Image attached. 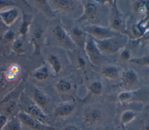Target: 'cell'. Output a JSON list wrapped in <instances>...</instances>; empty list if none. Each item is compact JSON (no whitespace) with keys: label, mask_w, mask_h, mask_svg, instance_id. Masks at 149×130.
<instances>
[{"label":"cell","mask_w":149,"mask_h":130,"mask_svg":"<svg viewBox=\"0 0 149 130\" xmlns=\"http://www.w3.org/2000/svg\"><path fill=\"white\" fill-rule=\"evenodd\" d=\"M83 13L77 22H86V24L100 25L104 14V4L107 1L82 0Z\"/></svg>","instance_id":"1"},{"label":"cell","mask_w":149,"mask_h":130,"mask_svg":"<svg viewBox=\"0 0 149 130\" xmlns=\"http://www.w3.org/2000/svg\"><path fill=\"white\" fill-rule=\"evenodd\" d=\"M94 40L102 55H113L126 47L129 37L126 34H119L104 40Z\"/></svg>","instance_id":"2"},{"label":"cell","mask_w":149,"mask_h":130,"mask_svg":"<svg viewBox=\"0 0 149 130\" xmlns=\"http://www.w3.org/2000/svg\"><path fill=\"white\" fill-rule=\"evenodd\" d=\"M48 2L54 12L68 14L76 20L82 15L83 8L81 1L52 0L48 1Z\"/></svg>","instance_id":"3"},{"label":"cell","mask_w":149,"mask_h":130,"mask_svg":"<svg viewBox=\"0 0 149 130\" xmlns=\"http://www.w3.org/2000/svg\"><path fill=\"white\" fill-rule=\"evenodd\" d=\"M116 1H109L110 7L108 15V27L112 30L120 34H125L127 29L126 19L118 9Z\"/></svg>","instance_id":"4"},{"label":"cell","mask_w":149,"mask_h":130,"mask_svg":"<svg viewBox=\"0 0 149 130\" xmlns=\"http://www.w3.org/2000/svg\"><path fill=\"white\" fill-rule=\"evenodd\" d=\"M20 106L22 107V111L37 119L42 124L48 125L47 115L31 98L24 95L20 96Z\"/></svg>","instance_id":"5"},{"label":"cell","mask_w":149,"mask_h":130,"mask_svg":"<svg viewBox=\"0 0 149 130\" xmlns=\"http://www.w3.org/2000/svg\"><path fill=\"white\" fill-rule=\"evenodd\" d=\"M63 27L76 46L79 49L84 50L87 34L84 31L83 27L79 25V23H70Z\"/></svg>","instance_id":"6"},{"label":"cell","mask_w":149,"mask_h":130,"mask_svg":"<svg viewBox=\"0 0 149 130\" xmlns=\"http://www.w3.org/2000/svg\"><path fill=\"white\" fill-rule=\"evenodd\" d=\"M51 35L54 41L58 46L68 51H72L77 48L70 38L63 26L61 24H56L52 28Z\"/></svg>","instance_id":"7"},{"label":"cell","mask_w":149,"mask_h":130,"mask_svg":"<svg viewBox=\"0 0 149 130\" xmlns=\"http://www.w3.org/2000/svg\"><path fill=\"white\" fill-rule=\"evenodd\" d=\"M83 28L86 32L95 40H104L120 34L112 30L108 26L86 24Z\"/></svg>","instance_id":"8"},{"label":"cell","mask_w":149,"mask_h":130,"mask_svg":"<svg viewBox=\"0 0 149 130\" xmlns=\"http://www.w3.org/2000/svg\"><path fill=\"white\" fill-rule=\"evenodd\" d=\"M84 52L88 60L93 66H98L102 63V54L98 48L94 39L88 34Z\"/></svg>","instance_id":"9"},{"label":"cell","mask_w":149,"mask_h":130,"mask_svg":"<svg viewBox=\"0 0 149 130\" xmlns=\"http://www.w3.org/2000/svg\"><path fill=\"white\" fill-rule=\"evenodd\" d=\"M149 93L144 89L125 90L120 92L117 96V99L120 103H127L133 102H142Z\"/></svg>","instance_id":"10"},{"label":"cell","mask_w":149,"mask_h":130,"mask_svg":"<svg viewBox=\"0 0 149 130\" xmlns=\"http://www.w3.org/2000/svg\"><path fill=\"white\" fill-rule=\"evenodd\" d=\"M17 117L21 122L22 125H24L31 130H54L53 127L42 124L37 119L22 111L17 113Z\"/></svg>","instance_id":"11"},{"label":"cell","mask_w":149,"mask_h":130,"mask_svg":"<svg viewBox=\"0 0 149 130\" xmlns=\"http://www.w3.org/2000/svg\"><path fill=\"white\" fill-rule=\"evenodd\" d=\"M105 115L103 111L95 107L87 108L83 114V120L89 126H97L104 120Z\"/></svg>","instance_id":"12"},{"label":"cell","mask_w":149,"mask_h":130,"mask_svg":"<svg viewBox=\"0 0 149 130\" xmlns=\"http://www.w3.org/2000/svg\"><path fill=\"white\" fill-rule=\"evenodd\" d=\"M120 78L123 85L129 88H134L139 81L137 73L132 68H126L122 71Z\"/></svg>","instance_id":"13"},{"label":"cell","mask_w":149,"mask_h":130,"mask_svg":"<svg viewBox=\"0 0 149 130\" xmlns=\"http://www.w3.org/2000/svg\"><path fill=\"white\" fill-rule=\"evenodd\" d=\"M121 68L115 64H108L103 66L100 70L101 75L110 81L116 80L120 77Z\"/></svg>","instance_id":"14"},{"label":"cell","mask_w":149,"mask_h":130,"mask_svg":"<svg viewBox=\"0 0 149 130\" xmlns=\"http://www.w3.org/2000/svg\"><path fill=\"white\" fill-rule=\"evenodd\" d=\"M76 105L73 103L65 102L57 106L54 110V115L57 118L70 116L74 111Z\"/></svg>","instance_id":"15"},{"label":"cell","mask_w":149,"mask_h":130,"mask_svg":"<svg viewBox=\"0 0 149 130\" xmlns=\"http://www.w3.org/2000/svg\"><path fill=\"white\" fill-rule=\"evenodd\" d=\"M19 16V12L15 7L0 11V17L4 24L8 27L12 25L17 20Z\"/></svg>","instance_id":"16"},{"label":"cell","mask_w":149,"mask_h":130,"mask_svg":"<svg viewBox=\"0 0 149 130\" xmlns=\"http://www.w3.org/2000/svg\"><path fill=\"white\" fill-rule=\"evenodd\" d=\"M44 32L41 27H38L34 30L30 37V42L34 46V51L35 53H39L44 42Z\"/></svg>","instance_id":"17"},{"label":"cell","mask_w":149,"mask_h":130,"mask_svg":"<svg viewBox=\"0 0 149 130\" xmlns=\"http://www.w3.org/2000/svg\"><path fill=\"white\" fill-rule=\"evenodd\" d=\"M33 101L43 110L49 103V98L47 94L38 88H34L33 93Z\"/></svg>","instance_id":"18"},{"label":"cell","mask_w":149,"mask_h":130,"mask_svg":"<svg viewBox=\"0 0 149 130\" xmlns=\"http://www.w3.org/2000/svg\"><path fill=\"white\" fill-rule=\"evenodd\" d=\"M55 89L59 94L67 95L73 91V84L69 79L61 78L56 82Z\"/></svg>","instance_id":"19"},{"label":"cell","mask_w":149,"mask_h":130,"mask_svg":"<svg viewBox=\"0 0 149 130\" xmlns=\"http://www.w3.org/2000/svg\"><path fill=\"white\" fill-rule=\"evenodd\" d=\"M32 15L28 13H23L22 21L20 22V24L19 28V34L20 37L23 38L26 36L29 31V27L32 22Z\"/></svg>","instance_id":"20"},{"label":"cell","mask_w":149,"mask_h":130,"mask_svg":"<svg viewBox=\"0 0 149 130\" xmlns=\"http://www.w3.org/2000/svg\"><path fill=\"white\" fill-rule=\"evenodd\" d=\"M104 85L100 80H93L87 85V89L89 93L94 96H101L104 91Z\"/></svg>","instance_id":"21"},{"label":"cell","mask_w":149,"mask_h":130,"mask_svg":"<svg viewBox=\"0 0 149 130\" xmlns=\"http://www.w3.org/2000/svg\"><path fill=\"white\" fill-rule=\"evenodd\" d=\"M47 61L55 75H58L62 70V64L59 57L55 54H49Z\"/></svg>","instance_id":"22"},{"label":"cell","mask_w":149,"mask_h":130,"mask_svg":"<svg viewBox=\"0 0 149 130\" xmlns=\"http://www.w3.org/2000/svg\"><path fill=\"white\" fill-rule=\"evenodd\" d=\"M71 52L73 53L72 50ZM73 63L74 67L79 70L83 72L85 71L87 62L84 56L79 52L73 53Z\"/></svg>","instance_id":"23"},{"label":"cell","mask_w":149,"mask_h":130,"mask_svg":"<svg viewBox=\"0 0 149 130\" xmlns=\"http://www.w3.org/2000/svg\"><path fill=\"white\" fill-rule=\"evenodd\" d=\"M138 113L132 110H126L122 112L120 117V123L122 126H125L133 121L137 116Z\"/></svg>","instance_id":"24"},{"label":"cell","mask_w":149,"mask_h":130,"mask_svg":"<svg viewBox=\"0 0 149 130\" xmlns=\"http://www.w3.org/2000/svg\"><path fill=\"white\" fill-rule=\"evenodd\" d=\"M32 76L34 78L38 81L45 80L49 76V71L48 67L45 65L38 67L33 72Z\"/></svg>","instance_id":"25"},{"label":"cell","mask_w":149,"mask_h":130,"mask_svg":"<svg viewBox=\"0 0 149 130\" xmlns=\"http://www.w3.org/2000/svg\"><path fill=\"white\" fill-rule=\"evenodd\" d=\"M2 130H22V123L17 116L8 120Z\"/></svg>","instance_id":"26"},{"label":"cell","mask_w":149,"mask_h":130,"mask_svg":"<svg viewBox=\"0 0 149 130\" xmlns=\"http://www.w3.org/2000/svg\"><path fill=\"white\" fill-rule=\"evenodd\" d=\"M12 50L18 55H23L24 53L25 50L24 49V42L22 37L19 36L15 39V40L12 42Z\"/></svg>","instance_id":"27"},{"label":"cell","mask_w":149,"mask_h":130,"mask_svg":"<svg viewBox=\"0 0 149 130\" xmlns=\"http://www.w3.org/2000/svg\"><path fill=\"white\" fill-rule=\"evenodd\" d=\"M118 53L119 59L122 63H129V61L133 58L131 51L126 47L120 50Z\"/></svg>","instance_id":"28"},{"label":"cell","mask_w":149,"mask_h":130,"mask_svg":"<svg viewBox=\"0 0 149 130\" xmlns=\"http://www.w3.org/2000/svg\"><path fill=\"white\" fill-rule=\"evenodd\" d=\"M130 63L141 66H147L149 67V57L143 56L141 57H133L130 61Z\"/></svg>","instance_id":"29"},{"label":"cell","mask_w":149,"mask_h":130,"mask_svg":"<svg viewBox=\"0 0 149 130\" xmlns=\"http://www.w3.org/2000/svg\"><path fill=\"white\" fill-rule=\"evenodd\" d=\"M5 104H6L5 108V113L6 115H10L15 110L17 106V102L15 99H13L9 100L8 102L5 103Z\"/></svg>","instance_id":"30"},{"label":"cell","mask_w":149,"mask_h":130,"mask_svg":"<svg viewBox=\"0 0 149 130\" xmlns=\"http://www.w3.org/2000/svg\"><path fill=\"white\" fill-rule=\"evenodd\" d=\"M15 32L11 30H6L2 37V41L4 43L13 42L15 39Z\"/></svg>","instance_id":"31"},{"label":"cell","mask_w":149,"mask_h":130,"mask_svg":"<svg viewBox=\"0 0 149 130\" xmlns=\"http://www.w3.org/2000/svg\"><path fill=\"white\" fill-rule=\"evenodd\" d=\"M17 5V3L11 0H0V10L6 8H12Z\"/></svg>","instance_id":"32"},{"label":"cell","mask_w":149,"mask_h":130,"mask_svg":"<svg viewBox=\"0 0 149 130\" xmlns=\"http://www.w3.org/2000/svg\"><path fill=\"white\" fill-rule=\"evenodd\" d=\"M7 116L4 114L0 115V130H2L8 121Z\"/></svg>","instance_id":"33"},{"label":"cell","mask_w":149,"mask_h":130,"mask_svg":"<svg viewBox=\"0 0 149 130\" xmlns=\"http://www.w3.org/2000/svg\"><path fill=\"white\" fill-rule=\"evenodd\" d=\"M63 130H79V129L74 125H69L65 127Z\"/></svg>","instance_id":"34"},{"label":"cell","mask_w":149,"mask_h":130,"mask_svg":"<svg viewBox=\"0 0 149 130\" xmlns=\"http://www.w3.org/2000/svg\"><path fill=\"white\" fill-rule=\"evenodd\" d=\"M141 130H149V125H146V126L143 127L142 128Z\"/></svg>","instance_id":"35"},{"label":"cell","mask_w":149,"mask_h":130,"mask_svg":"<svg viewBox=\"0 0 149 130\" xmlns=\"http://www.w3.org/2000/svg\"><path fill=\"white\" fill-rule=\"evenodd\" d=\"M3 26H5V25L4 24V23H3L2 20H1V17H0V28H1V27H2Z\"/></svg>","instance_id":"36"},{"label":"cell","mask_w":149,"mask_h":130,"mask_svg":"<svg viewBox=\"0 0 149 130\" xmlns=\"http://www.w3.org/2000/svg\"><path fill=\"white\" fill-rule=\"evenodd\" d=\"M98 130H105L104 129H98Z\"/></svg>","instance_id":"37"},{"label":"cell","mask_w":149,"mask_h":130,"mask_svg":"<svg viewBox=\"0 0 149 130\" xmlns=\"http://www.w3.org/2000/svg\"><path fill=\"white\" fill-rule=\"evenodd\" d=\"M148 79H149V78H148Z\"/></svg>","instance_id":"38"}]
</instances>
